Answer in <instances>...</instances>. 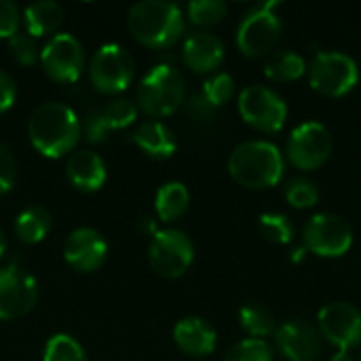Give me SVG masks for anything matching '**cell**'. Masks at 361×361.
Here are the masks:
<instances>
[{
	"label": "cell",
	"instance_id": "8fae6325",
	"mask_svg": "<svg viewBox=\"0 0 361 361\" xmlns=\"http://www.w3.org/2000/svg\"><path fill=\"white\" fill-rule=\"evenodd\" d=\"M135 74L133 57L114 42L102 44L89 66V78L91 85L102 93H121L125 91Z\"/></svg>",
	"mask_w": 361,
	"mask_h": 361
},
{
	"label": "cell",
	"instance_id": "9c48e42d",
	"mask_svg": "<svg viewBox=\"0 0 361 361\" xmlns=\"http://www.w3.org/2000/svg\"><path fill=\"white\" fill-rule=\"evenodd\" d=\"M332 148L334 140L330 129L319 121H305L290 133L286 154L298 169L313 171L330 159Z\"/></svg>",
	"mask_w": 361,
	"mask_h": 361
},
{
	"label": "cell",
	"instance_id": "cb8c5ba5",
	"mask_svg": "<svg viewBox=\"0 0 361 361\" xmlns=\"http://www.w3.org/2000/svg\"><path fill=\"white\" fill-rule=\"evenodd\" d=\"M51 226H53L51 214L40 205H30L17 216L15 233H17L19 241L34 245V243H40L49 235Z\"/></svg>",
	"mask_w": 361,
	"mask_h": 361
},
{
	"label": "cell",
	"instance_id": "52a82bcc",
	"mask_svg": "<svg viewBox=\"0 0 361 361\" xmlns=\"http://www.w3.org/2000/svg\"><path fill=\"white\" fill-rule=\"evenodd\" d=\"M148 260L157 275L176 279L190 269L195 260V245L190 237L178 228L157 231L148 247Z\"/></svg>",
	"mask_w": 361,
	"mask_h": 361
},
{
	"label": "cell",
	"instance_id": "7a4b0ae2",
	"mask_svg": "<svg viewBox=\"0 0 361 361\" xmlns=\"http://www.w3.org/2000/svg\"><path fill=\"white\" fill-rule=\"evenodd\" d=\"M129 30L137 42L150 49L171 47L184 32V15L167 0H142L129 8Z\"/></svg>",
	"mask_w": 361,
	"mask_h": 361
},
{
	"label": "cell",
	"instance_id": "f35d334b",
	"mask_svg": "<svg viewBox=\"0 0 361 361\" xmlns=\"http://www.w3.org/2000/svg\"><path fill=\"white\" fill-rule=\"evenodd\" d=\"M307 252H309V250H307L305 245H302V247H298V250H294V252H292V260H294V262H300V260L307 256Z\"/></svg>",
	"mask_w": 361,
	"mask_h": 361
},
{
	"label": "cell",
	"instance_id": "9a60e30c",
	"mask_svg": "<svg viewBox=\"0 0 361 361\" xmlns=\"http://www.w3.org/2000/svg\"><path fill=\"white\" fill-rule=\"evenodd\" d=\"M275 343L288 361H315L324 353V336L307 319H288L275 332Z\"/></svg>",
	"mask_w": 361,
	"mask_h": 361
},
{
	"label": "cell",
	"instance_id": "f1b7e54d",
	"mask_svg": "<svg viewBox=\"0 0 361 361\" xmlns=\"http://www.w3.org/2000/svg\"><path fill=\"white\" fill-rule=\"evenodd\" d=\"M260 231L262 235L279 245H286L294 239V224L288 216L277 214V212H267L260 216Z\"/></svg>",
	"mask_w": 361,
	"mask_h": 361
},
{
	"label": "cell",
	"instance_id": "83f0119b",
	"mask_svg": "<svg viewBox=\"0 0 361 361\" xmlns=\"http://www.w3.org/2000/svg\"><path fill=\"white\" fill-rule=\"evenodd\" d=\"M283 195L288 199V203L296 209H307V207H313L317 205L319 201V190H317V184L309 178H292L286 188H283Z\"/></svg>",
	"mask_w": 361,
	"mask_h": 361
},
{
	"label": "cell",
	"instance_id": "f546056e",
	"mask_svg": "<svg viewBox=\"0 0 361 361\" xmlns=\"http://www.w3.org/2000/svg\"><path fill=\"white\" fill-rule=\"evenodd\" d=\"M222 361H273V349L267 341L245 338L233 345Z\"/></svg>",
	"mask_w": 361,
	"mask_h": 361
},
{
	"label": "cell",
	"instance_id": "4fadbf2b",
	"mask_svg": "<svg viewBox=\"0 0 361 361\" xmlns=\"http://www.w3.org/2000/svg\"><path fill=\"white\" fill-rule=\"evenodd\" d=\"M40 63L55 82H74L85 66V49L74 34L59 32L40 51Z\"/></svg>",
	"mask_w": 361,
	"mask_h": 361
},
{
	"label": "cell",
	"instance_id": "ffe728a7",
	"mask_svg": "<svg viewBox=\"0 0 361 361\" xmlns=\"http://www.w3.org/2000/svg\"><path fill=\"white\" fill-rule=\"evenodd\" d=\"M133 142L152 159H169L178 148L173 131L161 121H144L142 125H137Z\"/></svg>",
	"mask_w": 361,
	"mask_h": 361
},
{
	"label": "cell",
	"instance_id": "6da1fadb",
	"mask_svg": "<svg viewBox=\"0 0 361 361\" xmlns=\"http://www.w3.org/2000/svg\"><path fill=\"white\" fill-rule=\"evenodd\" d=\"M80 118L68 104L61 102L40 104L27 123L32 146L49 159H59L72 152L80 140Z\"/></svg>",
	"mask_w": 361,
	"mask_h": 361
},
{
	"label": "cell",
	"instance_id": "d6a6232c",
	"mask_svg": "<svg viewBox=\"0 0 361 361\" xmlns=\"http://www.w3.org/2000/svg\"><path fill=\"white\" fill-rule=\"evenodd\" d=\"M8 51H11V57L21 66H32L40 57L38 47H36V38H32L27 32H17L15 36H11L8 38Z\"/></svg>",
	"mask_w": 361,
	"mask_h": 361
},
{
	"label": "cell",
	"instance_id": "30bf717a",
	"mask_svg": "<svg viewBox=\"0 0 361 361\" xmlns=\"http://www.w3.org/2000/svg\"><path fill=\"white\" fill-rule=\"evenodd\" d=\"M237 104L241 118L260 131H279L288 121V104L271 87L250 85L239 93Z\"/></svg>",
	"mask_w": 361,
	"mask_h": 361
},
{
	"label": "cell",
	"instance_id": "7c38bea8",
	"mask_svg": "<svg viewBox=\"0 0 361 361\" xmlns=\"http://www.w3.org/2000/svg\"><path fill=\"white\" fill-rule=\"evenodd\" d=\"M317 330L338 351H351L361 345V309L343 300L324 305L317 313Z\"/></svg>",
	"mask_w": 361,
	"mask_h": 361
},
{
	"label": "cell",
	"instance_id": "277c9868",
	"mask_svg": "<svg viewBox=\"0 0 361 361\" xmlns=\"http://www.w3.org/2000/svg\"><path fill=\"white\" fill-rule=\"evenodd\" d=\"M186 87L182 74L169 66L159 63L146 72L137 87V106L154 118L173 114L184 104Z\"/></svg>",
	"mask_w": 361,
	"mask_h": 361
},
{
	"label": "cell",
	"instance_id": "d6986e66",
	"mask_svg": "<svg viewBox=\"0 0 361 361\" xmlns=\"http://www.w3.org/2000/svg\"><path fill=\"white\" fill-rule=\"evenodd\" d=\"M66 176L78 190L95 192L106 182V163L93 150H76L68 159Z\"/></svg>",
	"mask_w": 361,
	"mask_h": 361
},
{
	"label": "cell",
	"instance_id": "8d00e7d4",
	"mask_svg": "<svg viewBox=\"0 0 361 361\" xmlns=\"http://www.w3.org/2000/svg\"><path fill=\"white\" fill-rule=\"evenodd\" d=\"M188 112L197 121H209V118H214V106L203 95H197V97H192L188 102Z\"/></svg>",
	"mask_w": 361,
	"mask_h": 361
},
{
	"label": "cell",
	"instance_id": "ba28073f",
	"mask_svg": "<svg viewBox=\"0 0 361 361\" xmlns=\"http://www.w3.org/2000/svg\"><path fill=\"white\" fill-rule=\"evenodd\" d=\"M305 247L322 258H338L353 245L351 224L338 214H315L302 231Z\"/></svg>",
	"mask_w": 361,
	"mask_h": 361
},
{
	"label": "cell",
	"instance_id": "d590c367",
	"mask_svg": "<svg viewBox=\"0 0 361 361\" xmlns=\"http://www.w3.org/2000/svg\"><path fill=\"white\" fill-rule=\"evenodd\" d=\"M17 97V85L13 80V76L4 70H0V114L6 112Z\"/></svg>",
	"mask_w": 361,
	"mask_h": 361
},
{
	"label": "cell",
	"instance_id": "5b68a950",
	"mask_svg": "<svg viewBox=\"0 0 361 361\" xmlns=\"http://www.w3.org/2000/svg\"><path fill=\"white\" fill-rule=\"evenodd\" d=\"M279 2H264L243 15L237 27V47L247 57H264L275 51L283 23L275 13Z\"/></svg>",
	"mask_w": 361,
	"mask_h": 361
},
{
	"label": "cell",
	"instance_id": "4dcf8cb0",
	"mask_svg": "<svg viewBox=\"0 0 361 361\" xmlns=\"http://www.w3.org/2000/svg\"><path fill=\"white\" fill-rule=\"evenodd\" d=\"M226 15V2L222 0H192L188 4V17L195 25H216Z\"/></svg>",
	"mask_w": 361,
	"mask_h": 361
},
{
	"label": "cell",
	"instance_id": "4316f807",
	"mask_svg": "<svg viewBox=\"0 0 361 361\" xmlns=\"http://www.w3.org/2000/svg\"><path fill=\"white\" fill-rule=\"evenodd\" d=\"M42 361H87L82 345L70 334H55L44 347Z\"/></svg>",
	"mask_w": 361,
	"mask_h": 361
},
{
	"label": "cell",
	"instance_id": "3957f363",
	"mask_svg": "<svg viewBox=\"0 0 361 361\" xmlns=\"http://www.w3.org/2000/svg\"><path fill=\"white\" fill-rule=\"evenodd\" d=\"M228 173L245 188H271L283 176V154L267 140L241 142L228 157Z\"/></svg>",
	"mask_w": 361,
	"mask_h": 361
},
{
	"label": "cell",
	"instance_id": "74e56055",
	"mask_svg": "<svg viewBox=\"0 0 361 361\" xmlns=\"http://www.w3.org/2000/svg\"><path fill=\"white\" fill-rule=\"evenodd\" d=\"M330 361H355V360H353V355H351L349 351H336Z\"/></svg>",
	"mask_w": 361,
	"mask_h": 361
},
{
	"label": "cell",
	"instance_id": "44dd1931",
	"mask_svg": "<svg viewBox=\"0 0 361 361\" xmlns=\"http://www.w3.org/2000/svg\"><path fill=\"white\" fill-rule=\"evenodd\" d=\"M63 21V8L53 0H40L32 2L23 11V23L25 32L32 38H40L47 34H55Z\"/></svg>",
	"mask_w": 361,
	"mask_h": 361
},
{
	"label": "cell",
	"instance_id": "d4e9b609",
	"mask_svg": "<svg viewBox=\"0 0 361 361\" xmlns=\"http://www.w3.org/2000/svg\"><path fill=\"white\" fill-rule=\"evenodd\" d=\"M239 324L252 336L264 341L267 336H275L277 319L275 315L260 302H250L239 309Z\"/></svg>",
	"mask_w": 361,
	"mask_h": 361
},
{
	"label": "cell",
	"instance_id": "1f68e13d",
	"mask_svg": "<svg viewBox=\"0 0 361 361\" xmlns=\"http://www.w3.org/2000/svg\"><path fill=\"white\" fill-rule=\"evenodd\" d=\"M233 93H235V80H233V76L226 74V72L214 74V76L207 78L205 85H203V97H205L214 108L224 106V104L233 97Z\"/></svg>",
	"mask_w": 361,
	"mask_h": 361
},
{
	"label": "cell",
	"instance_id": "5bb4252c",
	"mask_svg": "<svg viewBox=\"0 0 361 361\" xmlns=\"http://www.w3.org/2000/svg\"><path fill=\"white\" fill-rule=\"evenodd\" d=\"M38 300L36 279L15 264L0 269V322L27 315Z\"/></svg>",
	"mask_w": 361,
	"mask_h": 361
},
{
	"label": "cell",
	"instance_id": "e0dca14e",
	"mask_svg": "<svg viewBox=\"0 0 361 361\" xmlns=\"http://www.w3.org/2000/svg\"><path fill=\"white\" fill-rule=\"evenodd\" d=\"M178 349L190 357H207L216 349V330L201 317H184L173 328Z\"/></svg>",
	"mask_w": 361,
	"mask_h": 361
},
{
	"label": "cell",
	"instance_id": "2e32d148",
	"mask_svg": "<svg viewBox=\"0 0 361 361\" xmlns=\"http://www.w3.org/2000/svg\"><path fill=\"white\" fill-rule=\"evenodd\" d=\"M108 254V243L104 235L95 228H76L70 233L63 245V258L66 262L80 273H93L97 271Z\"/></svg>",
	"mask_w": 361,
	"mask_h": 361
},
{
	"label": "cell",
	"instance_id": "7402d4cb",
	"mask_svg": "<svg viewBox=\"0 0 361 361\" xmlns=\"http://www.w3.org/2000/svg\"><path fill=\"white\" fill-rule=\"evenodd\" d=\"M307 72V61L302 55L290 49H275L271 55H267L264 61V74L271 80L277 82H290L300 78Z\"/></svg>",
	"mask_w": 361,
	"mask_h": 361
},
{
	"label": "cell",
	"instance_id": "836d02e7",
	"mask_svg": "<svg viewBox=\"0 0 361 361\" xmlns=\"http://www.w3.org/2000/svg\"><path fill=\"white\" fill-rule=\"evenodd\" d=\"M19 6L11 0H0V38H11L19 32Z\"/></svg>",
	"mask_w": 361,
	"mask_h": 361
},
{
	"label": "cell",
	"instance_id": "ac0fdd59",
	"mask_svg": "<svg viewBox=\"0 0 361 361\" xmlns=\"http://www.w3.org/2000/svg\"><path fill=\"white\" fill-rule=\"evenodd\" d=\"M182 57L195 72H214L224 59V44L212 32H195L186 38Z\"/></svg>",
	"mask_w": 361,
	"mask_h": 361
},
{
	"label": "cell",
	"instance_id": "8992f818",
	"mask_svg": "<svg viewBox=\"0 0 361 361\" xmlns=\"http://www.w3.org/2000/svg\"><path fill=\"white\" fill-rule=\"evenodd\" d=\"M307 72L311 87L330 97L349 93L360 80L357 61L341 51H319L307 66Z\"/></svg>",
	"mask_w": 361,
	"mask_h": 361
},
{
	"label": "cell",
	"instance_id": "ab89813d",
	"mask_svg": "<svg viewBox=\"0 0 361 361\" xmlns=\"http://www.w3.org/2000/svg\"><path fill=\"white\" fill-rule=\"evenodd\" d=\"M4 252H6V237H4V233L0 231V258L4 256Z\"/></svg>",
	"mask_w": 361,
	"mask_h": 361
},
{
	"label": "cell",
	"instance_id": "603a6c76",
	"mask_svg": "<svg viewBox=\"0 0 361 361\" xmlns=\"http://www.w3.org/2000/svg\"><path fill=\"white\" fill-rule=\"evenodd\" d=\"M190 203V192L182 182H167L159 188L157 199H154V209L157 216L163 222H173L182 218L188 209Z\"/></svg>",
	"mask_w": 361,
	"mask_h": 361
},
{
	"label": "cell",
	"instance_id": "484cf974",
	"mask_svg": "<svg viewBox=\"0 0 361 361\" xmlns=\"http://www.w3.org/2000/svg\"><path fill=\"white\" fill-rule=\"evenodd\" d=\"M102 127L108 131V129H125L129 125L135 123L137 118V106L127 99V97H118V99H112L99 114H97Z\"/></svg>",
	"mask_w": 361,
	"mask_h": 361
},
{
	"label": "cell",
	"instance_id": "e575fe53",
	"mask_svg": "<svg viewBox=\"0 0 361 361\" xmlns=\"http://www.w3.org/2000/svg\"><path fill=\"white\" fill-rule=\"evenodd\" d=\"M15 178H17L15 157H13V152L4 144H0V197L6 195L13 188Z\"/></svg>",
	"mask_w": 361,
	"mask_h": 361
},
{
	"label": "cell",
	"instance_id": "60d3db41",
	"mask_svg": "<svg viewBox=\"0 0 361 361\" xmlns=\"http://www.w3.org/2000/svg\"><path fill=\"white\" fill-rule=\"evenodd\" d=\"M360 361H361V360H360Z\"/></svg>",
	"mask_w": 361,
	"mask_h": 361
}]
</instances>
